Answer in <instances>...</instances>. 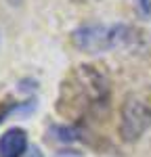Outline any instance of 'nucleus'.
<instances>
[{"label": "nucleus", "mask_w": 151, "mask_h": 157, "mask_svg": "<svg viewBox=\"0 0 151 157\" xmlns=\"http://www.w3.org/2000/svg\"><path fill=\"white\" fill-rule=\"evenodd\" d=\"M111 80L103 67L82 63L65 73L59 84L55 111L72 126H86L109 111Z\"/></svg>", "instance_id": "obj_1"}, {"label": "nucleus", "mask_w": 151, "mask_h": 157, "mask_svg": "<svg viewBox=\"0 0 151 157\" xmlns=\"http://www.w3.org/2000/svg\"><path fill=\"white\" fill-rule=\"evenodd\" d=\"M138 32L126 23H82L72 32V44L84 52H107L132 46Z\"/></svg>", "instance_id": "obj_2"}, {"label": "nucleus", "mask_w": 151, "mask_h": 157, "mask_svg": "<svg viewBox=\"0 0 151 157\" xmlns=\"http://www.w3.org/2000/svg\"><path fill=\"white\" fill-rule=\"evenodd\" d=\"M151 128V88L128 92L120 105L118 132L124 143H137Z\"/></svg>", "instance_id": "obj_3"}, {"label": "nucleus", "mask_w": 151, "mask_h": 157, "mask_svg": "<svg viewBox=\"0 0 151 157\" xmlns=\"http://www.w3.org/2000/svg\"><path fill=\"white\" fill-rule=\"evenodd\" d=\"M29 149L27 132L23 128H9L0 136V157H23Z\"/></svg>", "instance_id": "obj_4"}, {"label": "nucleus", "mask_w": 151, "mask_h": 157, "mask_svg": "<svg viewBox=\"0 0 151 157\" xmlns=\"http://www.w3.org/2000/svg\"><path fill=\"white\" fill-rule=\"evenodd\" d=\"M50 136L52 140H59V143H74L80 138L82 134V128L78 126H72V124H61V126H50Z\"/></svg>", "instance_id": "obj_5"}, {"label": "nucleus", "mask_w": 151, "mask_h": 157, "mask_svg": "<svg viewBox=\"0 0 151 157\" xmlns=\"http://www.w3.org/2000/svg\"><path fill=\"white\" fill-rule=\"evenodd\" d=\"M23 103H17V101H13V98H6V101H0V124L6 120L11 113H15L17 109L21 107Z\"/></svg>", "instance_id": "obj_6"}, {"label": "nucleus", "mask_w": 151, "mask_h": 157, "mask_svg": "<svg viewBox=\"0 0 151 157\" xmlns=\"http://www.w3.org/2000/svg\"><path fill=\"white\" fill-rule=\"evenodd\" d=\"M23 157H44V155H42V151H40L36 145H29V149H27V153H25Z\"/></svg>", "instance_id": "obj_7"}, {"label": "nucleus", "mask_w": 151, "mask_h": 157, "mask_svg": "<svg viewBox=\"0 0 151 157\" xmlns=\"http://www.w3.org/2000/svg\"><path fill=\"white\" fill-rule=\"evenodd\" d=\"M55 157H82L78 151H59Z\"/></svg>", "instance_id": "obj_8"}, {"label": "nucleus", "mask_w": 151, "mask_h": 157, "mask_svg": "<svg viewBox=\"0 0 151 157\" xmlns=\"http://www.w3.org/2000/svg\"><path fill=\"white\" fill-rule=\"evenodd\" d=\"M6 2H9L11 6H21V2H23V0H6Z\"/></svg>", "instance_id": "obj_9"}]
</instances>
